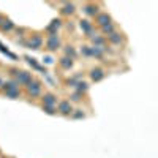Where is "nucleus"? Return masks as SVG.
Here are the masks:
<instances>
[{
	"label": "nucleus",
	"mask_w": 158,
	"mask_h": 158,
	"mask_svg": "<svg viewBox=\"0 0 158 158\" xmlns=\"http://www.w3.org/2000/svg\"><path fill=\"white\" fill-rule=\"evenodd\" d=\"M55 109H57V112L63 117H70L71 112H73V105L70 103L68 100H62L57 103V106H55Z\"/></svg>",
	"instance_id": "nucleus-2"
},
{
	"label": "nucleus",
	"mask_w": 158,
	"mask_h": 158,
	"mask_svg": "<svg viewBox=\"0 0 158 158\" xmlns=\"http://www.w3.org/2000/svg\"><path fill=\"white\" fill-rule=\"evenodd\" d=\"M25 60L29 62V65H30V67H33L36 71H43V73H46V70L41 67V65H38V63H36V60H35V59H32V57H25Z\"/></svg>",
	"instance_id": "nucleus-22"
},
{
	"label": "nucleus",
	"mask_w": 158,
	"mask_h": 158,
	"mask_svg": "<svg viewBox=\"0 0 158 158\" xmlns=\"http://www.w3.org/2000/svg\"><path fill=\"white\" fill-rule=\"evenodd\" d=\"M5 19H6V17H5V16H2V14H0V25L3 24V21H5Z\"/></svg>",
	"instance_id": "nucleus-29"
},
{
	"label": "nucleus",
	"mask_w": 158,
	"mask_h": 158,
	"mask_svg": "<svg viewBox=\"0 0 158 158\" xmlns=\"http://www.w3.org/2000/svg\"><path fill=\"white\" fill-rule=\"evenodd\" d=\"M73 65H74V60L65 57V55L59 59V67H60L62 70H70V68H73Z\"/></svg>",
	"instance_id": "nucleus-13"
},
{
	"label": "nucleus",
	"mask_w": 158,
	"mask_h": 158,
	"mask_svg": "<svg viewBox=\"0 0 158 158\" xmlns=\"http://www.w3.org/2000/svg\"><path fill=\"white\" fill-rule=\"evenodd\" d=\"M81 54L84 57H92V52H90V46H82L81 48Z\"/></svg>",
	"instance_id": "nucleus-26"
},
{
	"label": "nucleus",
	"mask_w": 158,
	"mask_h": 158,
	"mask_svg": "<svg viewBox=\"0 0 158 158\" xmlns=\"http://www.w3.org/2000/svg\"><path fill=\"white\" fill-rule=\"evenodd\" d=\"M41 89H43L41 82H40V81H35V79L30 82V84H27V86H25L27 95H29L30 98H36V97H40V95H41Z\"/></svg>",
	"instance_id": "nucleus-1"
},
{
	"label": "nucleus",
	"mask_w": 158,
	"mask_h": 158,
	"mask_svg": "<svg viewBox=\"0 0 158 158\" xmlns=\"http://www.w3.org/2000/svg\"><path fill=\"white\" fill-rule=\"evenodd\" d=\"M74 11H76V5H74V3H70V2L63 3V6H62V14L71 16V14H74Z\"/></svg>",
	"instance_id": "nucleus-14"
},
{
	"label": "nucleus",
	"mask_w": 158,
	"mask_h": 158,
	"mask_svg": "<svg viewBox=\"0 0 158 158\" xmlns=\"http://www.w3.org/2000/svg\"><path fill=\"white\" fill-rule=\"evenodd\" d=\"M112 22V17H111V14L109 13H98L97 16H95V24L98 25V27H103V25H108V24H111Z\"/></svg>",
	"instance_id": "nucleus-7"
},
{
	"label": "nucleus",
	"mask_w": 158,
	"mask_h": 158,
	"mask_svg": "<svg viewBox=\"0 0 158 158\" xmlns=\"http://www.w3.org/2000/svg\"><path fill=\"white\" fill-rule=\"evenodd\" d=\"M65 57H68V59H71V60H74V59H76L78 57V52H76V49H74L73 48V46H65Z\"/></svg>",
	"instance_id": "nucleus-19"
},
{
	"label": "nucleus",
	"mask_w": 158,
	"mask_h": 158,
	"mask_svg": "<svg viewBox=\"0 0 158 158\" xmlns=\"http://www.w3.org/2000/svg\"><path fill=\"white\" fill-rule=\"evenodd\" d=\"M14 81L17 82L19 86H27V84H30V82L33 81V76H32V73L29 71H17V74L14 76Z\"/></svg>",
	"instance_id": "nucleus-4"
},
{
	"label": "nucleus",
	"mask_w": 158,
	"mask_h": 158,
	"mask_svg": "<svg viewBox=\"0 0 158 158\" xmlns=\"http://www.w3.org/2000/svg\"><path fill=\"white\" fill-rule=\"evenodd\" d=\"M106 38H108V41H109L111 44H116V46H119V44L123 43V35L119 33L117 30H116L114 33H111L109 36H106Z\"/></svg>",
	"instance_id": "nucleus-10"
},
{
	"label": "nucleus",
	"mask_w": 158,
	"mask_h": 158,
	"mask_svg": "<svg viewBox=\"0 0 158 158\" xmlns=\"http://www.w3.org/2000/svg\"><path fill=\"white\" fill-rule=\"evenodd\" d=\"M71 119H76V120H79V119H86V114L82 112V109H73V112H71V116H70Z\"/></svg>",
	"instance_id": "nucleus-24"
},
{
	"label": "nucleus",
	"mask_w": 158,
	"mask_h": 158,
	"mask_svg": "<svg viewBox=\"0 0 158 158\" xmlns=\"http://www.w3.org/2000/svg\"><path fill=\"white\" fill-rule=\"evenodd\" d=\"M62 27V21L60 19H52L51 21V24L46 27V32H48L49 35H52V33H57V30Z\"/></svg>",
	"instance_id": "nucleus-12"
},
{
	"label": "nucleus",
	"mask_w": 158,
	"mask_h": 158,
	"mask_svg": "<svg viewBox=\"0 0 158 158\" xmlns=\"http://www.w3.org/2000/svg\"><path fill=\"white\" fill-rule=\"evenodd\" d=\"M5 97H6V98H11V100H17V98L21 97V90H19V89L6 90V92H5Z\"/></svg>",
	"instance_id": "nucleus-21"
},
{
	"label": "nucleus",
	"mask_w": 158,
	"mask_h": 158,
	"mask_svg": "<svg viewBox=\"0 0 158 158\" xmlns=\"http://www.w3.org/2000/svg\"><path fill=\"white\" fill-rule=\"evenodd\" d=\"M74 89H76V92H79V94H82L84 95L86 92L90 89V86H89V82H86V81H79L76 86H74Z\"/></svg>",
	"instance_id": "nucleus-18"
},
{
	"label": "nucleus",
	"mask_w": 158,
	"mask_h": 158,
	"mask_svg": "<svg viewBox=\"0 0 158 158\" xmlns=\"http://www.w3.org/2000/svg\"><path fill=\"white\" fill-rule=\"evenodd\" d=\"M79 27L81 30L84 32L89 38H92V36H95V30H94V24H92L89 19H81L79 21Z\"/></svg>",
	"instance_id": "nucleus-6"
},
{
	"label": "nucleus",
	"mask_w": 158,
	"mask_h": 158,
	"mask_svg": "<svg viewBox=\"0 0 158 158\" xmlns=\"http://www.w3.org/2000/svg\"><path fill=\"white\" fill-rule=\"evenodd\" d=\"M0 52H3V54H6L8 57H11V59H16V55H14V54H11V52L8 51V49L5 48V46H3L2 43H0Z\"/></svg>",
	"instance_id": "nucleus-27"
},
{
	"label": "nucleus",
	"mask_w": 158,
	"mask_h": 158,
	"mask_svg": "<svg viewBox=\"0 0 158 158\" xmlns=\"http://www.w3.org/2000/svg\"><path fill=\"white\" fill-rule=\"evenodd\" d=\"M25 46L30 49H35V51L41 49L43 48V36L41 35H32L29 38V41H25Z\"/></svg>",
	"instance_id": "nucleus-5"
},
{
	"label": "nucleus",
	"mask_w": 158,
	"mask_h": 158,
	"mask_svg": "<svg viewBox=\"0 0 158 158\" xmlns=\"http://www.w3.org/2000/svg\"><path fill=\"white\" fill-rule=\"evenodd\" d=\"M44 62H46V63H48V65H51V63H54V59L51 57V55H48V57H46V59H44Z\"/></svg>",
	"instance_id": "nucleus-28"
},
{
	"label": "nucleus",
	"mask_w": 158,
	"mask_h": 158,
	"mask_svg": "<svg viewBox=\"0 0 158 158\" xmlns=\"http://www.w3.org/2000/svg\"><path fill=\"white\" fill-rule=\"evenodd\" d=\"M98 10H100V6H98L97 3H86V5H84V13H86L87 16H94V17H95V16L100 13Z\"/></svg>",
	"instance_id": "nucleus-11"
},
{
	"label": "nucleus",
	"mask_w": 158,
	"mask_h": 158,
	"mask_svg": "<svg viewBox=\"0 0 158 158\" xmlns=\"http://www.w3.org/2000/svg\"><path fill=\"white\" fill-rule=\"evenodd\" d=\"M92 43H94V46H97V48H106V38L101 35H95L92 36Z\"/></svg>",
	"instance_id": "nucleus-15"
},
{
	"label": "nucleus",
	"mask_w": 158,
	"mask_h": 158,
	"mask_svg": "<svg viewBox=\"0 0 158 158\" xmlns=\"http://www.w3.org/2000/svg\"><path fill=\"white\" fill-rule=\"evenodd\" d=\"M89 74H90V79L94 81V82H100L101 79H105V76H106L105 70H103V68H100V67H95V68H92Z\"/></svg>",
	"instance_id": "nucleus-8"
},
{
	"label": "nucleus",
	"mask_w": 158,
	"mask_h": 158,
	"mask_svg": "<svg viewBox=\"0 0 158 158\" xmlns=\"http://www.w3.org/2000/svg\"><path fill=\"white\" fill-rule=\"evenodd\" d=\"M41 101H43V106H57V97L51 92L41 95Z\"/></svg>",
	"instance_id": "nucleus-9"
},
{
	"label": "nucleus",
	"mask_w": 158,
	"mask_h": 158,
	"mask_svg": "<svg viewBox=\"0 0 158 158\" xmlns=\"http://www.w3.org/2000/svg\"><path fill=\"white\" fill-rule=\"evenodd\" d=\"M81 100H82V94H79V92H76V90H74L73 94L70 95V100H68V101H70V103L73 105V103H79Z\"/></svg>",
	"instance_id": "nucleus-23"
},
{
	"label": "nucleus",
	"mask_w": 158,
	"mask_h": 158,
	"mask_svg": "<svg viewBox=\"0 0 158 158\" xmlns=\"http://www.w3.org/2000/svg\"><path fill=\"white\" fill-rule=\"evenodd\" d=\"M13 29H14V24H13L10 19H5V21H3V24L0 25V30H2L3 33H8V32H11Z\"/></svg>",
	"instance_id": "nucleus-20"
},
{
	"label": "nucleus",
	"mask_w": 158,
	"mask_h": 158,
	"mask_svg": "<svg viewBox=\"0 0 158 158\" xmlns=\"http://www.w3.org/2000/svg\"><path fill=\"white\" fill-rule=\"evenodd\" d=\"M90 52H92V57L103 59V55H105V52H106V48H97V46H90Z\"/></svg>",
	"instance_id": "nucleus-16"
},
{
	"label": "nucleus",
	"mask_w": 158,
	"mask_h": 158,
	"mask_svg": "<svg viewBox=\"0 0 158 158\" xmlns=\"http://www.w3.org/2000/svg\"><path fill=\"white\" fill-rule=\"evenodd\" d=\"M43 111H44L46 114H49V116H55V114H57L55 106H43Z\"/></svg>",
	"instance_id": "nucleus-25"
},
{
	"label": "nucleus",
	"mask_w": 158,
	"mask_h": 158,
	"mask_svg": "<svg viewBox=\"0 0 158 158\" xmlns=\"http://www.w3.org/2000/svg\"><path fill=\"white\" fill-rule=\"evenodd\" d=\"M100 32H101V36H109L111 33L116 32V25L112 22L108 24V25H103V27H100Z\"/></svg>",
	"instance_id": "nucleus-17"
},
{
	"label": "nucleus",
	"mask_w": 158,
	"mask_h": 158,
	"mask_svg": "<svg viewBox=\"0 0 158 158\" xmlns=\"http://www.w3.org/2000/svg\"><path fill=\"white\" fill-rule=\"evenodd\" d=\"M60 48V38L57 33H52V35H48V38H46V49L49 52H55Z\"/></svg>",
	"instance_id": "nucleus-3"
}]
</instances>
